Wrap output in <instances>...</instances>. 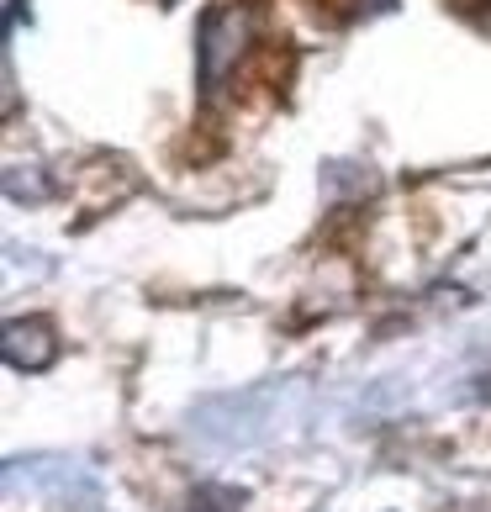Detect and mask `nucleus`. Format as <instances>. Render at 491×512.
Returning a JSON list of instances; mask_svg holds the SVG:
<instances>
[{
  "label": "nucleus",
  "mask_w": 491,
  "mask_h": 512,
  "mask_svg": "<svg viewBox=\"0 0 491 512\" xmlns=\"http://www.w3.org/2000/svg\"><path fill=\"white\" fill-rule=\"evenodd\" d=\"M59 344L48 338V322H11L6 328V359L16 370H48Z\"/></svg>",
  "instance_id": "1"
},
{
  "label": "nucleus",
  "mask_w": 491,
  "mask_h": 512,
  "mask_svg": "<svg viewBox=\"0 0 491 512\" xmlns=\"http://www.w3.org/2000/svg\"><path fill=\"white\" fill-rule=\"evenodd\" d=\"M460 16H470L476 27H491V0H449Z\"/></svg>",
  "instance_id": "3"
},
{
  "label": "nucleus",
  "mask_w": 491,
  "mask_h": 512,
  "mask_svg": "<svg viewBox=\"0 0 491 512\" xmlns=\"http://www.w3.org/2000/svg\"><path fill=\"white\" fill-rule=\"evenodd\" d=\"M238 502H243V491L233 486H201L191 497V512H238Z\"/></svg>",
  "instance_id": "2"
}]
</instances>
